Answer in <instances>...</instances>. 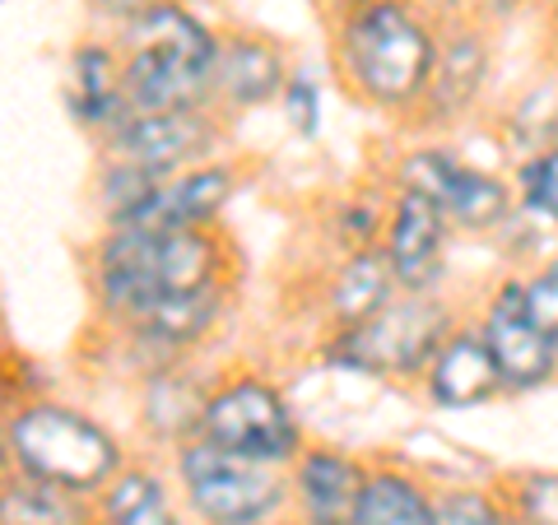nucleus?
Returning a JSON list of instances; mask_svg holds the SVG:
<instances>
[{"label": "nucleus", "instance_id": "7c9ffc66", "mask_svg": "<svg viewBox=\"0 0 558 525\" xmlns=\"http://www.w3.org/2000/svg\"><path fill=\"white\" fill-rule=\"evenodd\" d=\"M354 5H373V0H354Z\"/></svg>", "mask_w": 558, "mask_h": 525}, {"label": "nucleus", "instance_id": "9d476101", "mask_svg": "<svg viewBox=\"0 0 558 525\" xmlns=\"http://www.w3.org/2000/svg\"><path fill=\"white\" fill-rule=\"evenodd\" d=\"M447 237L451 223L424 191L396 186L391 215H387V260L400 293H433L447 270Z\"/></svg>", "mask_w": 558, "mask_h": 525}, {"label": "nucleus", "instance_id": "7ed1b4c3", "mask_svg": "<svg viewBox=\"0 0 558 525\" xmlns=\"http://www.w3.org/2000/svg\"><path fill=\"white\" fill-rule=\"evenodd\" d=\"M209 270H215V252L191 229H126L102 256L108 297L131 317H140L159 297L205 289Z\"/></svg>", "mask_w": 558, "mask_h": 525}, {"label": "nucleus", "instance_id": "cd10ccee", "mask_svg": "<svg viewBox=\"0 0 558 525\" xmlns=\"http://www.w3.org/2000/svg\"><path fill=\"white\" fill-rule=\"evenodd\" d=\"M284 108H289V121L299 126L303 135H317V108H322V98H317V84L312 80H289V89H284Z\"/></svg>", "mask_w": 558, "mask_h": 525}, {"label": "nucleus", "instance_id": "c85d7f7f", "mask_svg": "<svg viewBox=\"0 0 558 525\" xmlns=\"http://www.w3.org/2000/svg\"><path fill=\"white\" fill-rule=\"evenodd\" d=\"M535 0H480V10L488 14V20H517L521 10H531Z\"/></svg>", "mask_w": 558, "mask_h": 525}, {"label": "nucleus", "instance_id": "6e6552de", "mask_svg": "<svg viewBox=\"0 0 558 525\" xmlns=\"http://www.w3.org/2000/svg\"><path fill=\"white\" fill-rule=\"evenodd\" d=\"M201 432L209 447L233 451V456L247 461L275 465L299 456V424H293L279 391L260 387V381H242V387L219 391L201 414Z\"/></svg>", "mask_w": 558, "mask_h": 525}, {"label": "nucleus", "instance_id": "6ab92c4d", "mask_svg": "<svg viewBox=\"0 0 558 525\" xmlns=\"http://www.w3.org/2000/svg\"><path fill=\"white\" fill-rule=\"evenodd\" d=\"M512 191H517V215L558 237V145L517 159Z\"/></svg>", "mask_w": 558, "mask_h": 525}, {"label": "nucleus", "instance_id": "dca6fc26", "mask_svg": "<svg viewBox=\"0 0 558 525\" xmlns=\"http://www.w3.org/2000/svg\"><path fill=\"white\" fill-rule=\"evenodd\" d=\"M396 293H400V284L391 274L387 252H349L336 284H330V312H336V321L349 330V326H363L368 317H377Z\"/></svg>", "mask_w": 558, "mask_h": 525}, {"label": "nucleus", "instance_id": "ddd939ff", "mask_svg": "<svg viewBox=\"0 0 558 525\" xmlns=\"http://www.w3.org/2000/svg\"><path fill=\"white\" fill-rule=\"evenodd\" d=\"M299 498L307 525H354L368 488V469L340 451H307L299 461Z\"/></svg>", "mask_w": 558, "mask_h": 525}, {"label": "nucleus", "instance_id": "20e7f679", "mask_svg": "<svg viewBox=\"0 0 558 525\" xmlns=\"http://www.w3.org/2000/svg\"><path fill=\"white\" fill-rule=\"evenodd\" d=\"M451 330L457 317L433 293H396L377 317L344 330L336 358L373 377H424Z\"/></svg>", "mask_w": 558, "mask_h": 525}, {"label": "nucleus", "instance_id": "f257e3e1", "mask_svg": "<svg viewBox=\"0 0 558 525\" xmlns=\"http://www.w3.org/2000/svg\"><path fill=\"white\" fill-rule=\"evenodd\" d=\"M438 42V28L424 14H414L405 0H373V5H354V14L344 20L340 65L373 108L400 112L424 98Z\"/></svg>", "mask_w": 558, "mask_h": 525}, {"label": "nucleus", "instance_id": "393cba45", "mask_svg": "<svg viewBox=\"0 0 558 525\" xmlns=\"http://www.w3.org/2000/svg\"><path fill=\"white\" fill-rule=\"evenodd\" d=\"M108 516H112V525H178L159 493V484L149 475L121 479L108 493Z\"/></svg>", "mask_w": 558, "mask_h": 525}, {"label": "nucleus", "instance_id": "0eeeda50", "mask_svg": "<svg viewBox=\"0 0 558 525\" xmlns=\"http://www.w3.org/2000/svg\"><path fill=\"white\" fill-rule=\"evenodd\" d=\"M475 326L498 363V377L508 395H531V391H545L549 381H558V344L535 317L526 274H502L488 289Z\"/></svg>", "mask_w": 558, "mask_h": 525}, {"label": "nucleus", "instance_id": "4468645a", "mask_svg": "<svg viewBox=\"0 0 558 525\" xmlns=\"http://www.w3.org/2000/svg\"><path fill=\"white\" fill-rule=\"evenodd\" d=\"M223 196H229V172H196V178H182L168 186L154 182L145 196L121 215V229H159V233L191 229V223L215 215Z\"/></svg>", "mask_w": 558, "mask_h": 525}, {"label": "nucleus", "instance_id": "b1692460", "mask_svg": "<svg viewBox=\"0 0 558 525\" xmlns=\"http://www.w3.org/2000/svg\"><path fill=\"white\" fill-rule=\"evenodd\" d=\"M517 525H558V469H521L502 484Z\"/></svg>", "mask_w": 558, "mask_h": 525}, {"label": "nucleus", "instance_id": "f8f14e48", "mask_svg": "<svg viewBox=\"0 0 558 525\" xmlns=\"http://www.w3.org/2000/svg\"><path fill=\"white\" fill-rule=\"evenodd\" d=\"M424 391L438 410H480L488 400L508 395L480 326H457L442 340V349L433 354L428 373H424Z\"/></svg>", "mask_w": 558, "mask_h": 525}, {"label": "nucleus", "instance_id": "4be33fe9", "mask_svg": "<svg viewBox=\"0 0 558 525\" xmlns=\"http://www.w3.org/2000/svg\"><path fill=\"white\" fill-rule=\"evenodd\" d=\"M209 317H215V297H209L205 289L159 297V303H149L145 312H140L145 330H149V335H159V340H191V335H201V330L209 326Z\"/></svg>", "mask_w": 558, "mask_h": 525}, {"label": "nucleus", "instance_id": "a211bd4d", "mask_svg": "<svg viewBox=\"0 0 558 525\" xmlns=\"http://www.w3.org/2000/svg\"><path fill=\"white\" fill-rule=\"evenodd\" d=\"M215 70H219V84L229 89V98H238V102H260L284 84V61H279V51L266 42H233L215 61Z\"/></svg>", "mask_w": 558, "mask_h": 525}, {"label": "nucleus", "instance_id": "5701e85b", "mask_svg": "<svg viewBox=\"0 0 558 525\" xmlns=\"http://www.w3.org/2000/svg\"><path fill=\"white\" fill-rule=\"evenodd\" d=\"M0 525H80L57 484H20L0 498Z\"/></svg>", "mask_w": 558, "mask_h": 525}, {"label": "nucleus", "instance_id": "9b49d317", "mask_svg": "<svg viewBox=\"0 0 558 525\" xmlns=\"http://www.w3.org/2000/svg\"><path fill=\"white\" fill-rule=\"evenodd\" d=\"M488 70H494V51H488L484 28L457 24L451 33H442L428 89L418 98L428 108V121L447 126V121H461L465 112H475L488 89Z\"/></svg>", "mask_w": 558, "mask_h": 525}, {"label": "nucleus", "instance_id": "1a4fd4ad", "mask_svg": "<svg viewBox=\"0 0 558 525\" xmlns=\"http://www.w3.org/2000/svg\"><path fill=\"white\" fill-rule=\"evenodd\" d=\"M182 469L196 512L215 525H252L284 502V484L270 475L266 461L233 456V451H219L209 442L186 451Z\"/></svg>", "mask_w": 558, "mask_h": 525}, {"label": "nucleus", "instance_id": "aec40b11", "mask_svg": "<svg viewBox=\"0 0 558 525\" xmlns=\"http://www.w3.org/2000/svg\"><path fill=\"white\" fill-rule=\"evenodd\" d=\"M508 145L517 159H526L535 149L558 145V75L531 84L508 112Z\"/></svg>", "mask_w": 558, "mask_h": 525}, {"label": "nucleus", "instance_id": "423d86ee", "mask_svg": "<svg viewBox=\"0 0 558 525\" xmlns=\"http://www.w3.org/2000/svg\"><path fill=\"white\" fill-rule=\"evenodd\" d=\"M10 442L33 479L57 488H94L117 469L112 437L61 405H38L20 414V424L10 428Z\"/></svg>", "mask_w": 558, "mask_h": 525}, {"label": "nucleus", "instance_id": "f03ea898", "mask_svg": "<svg viewBox=\"0 0 558 525\" xmlns=\"http://www.w3.org/2000/svg\"><path fill=\"white\" fill-rule=\"evenodd\" d=\"M215 42L182 10H149L131 28L126 94L145 112H191L215 75Z\"/></svg>", "mask_w": 558, "mask_h": 525}, {"label": "nucleus", "instance_id": "bb28decb", "mask_svg": "<svg viewBox=\"0 0 558 525\" xmlns=\"http://www.w3.org/2000/svg\"><path fill=\"white\" fill-rule=\"evenodd\" d=\"M526 293H531V307H535L539 326H545L554 335V344H558V247L539 260V266L526 270Z\"/></svg>", "mask_w": 558, "mask_h": 525}, {"label": "nucleus", "instance_id": "39448f33", "mask_svg": "<svg viewBox=\"0 0 558 525\" xmlns=\"http://www.w3.org/2000/svg\"><path fill=\"white\" fill-rule=\"evenodd\" d=\"M400 186L424 191L447 215L451 233H502L517 215L512 178L488 172L480 163H465L461 154L442 145H424L400 163Z\"/></svg>", "mask_w": 558, "mask_h": 525}, {"label": "nucleus", "instance_id": "a878e982", "mask_svg": "<svg viewBox=\"0 0 558 525\" xmlns=\"http://www.w3.org/2000/svg\"><path fill=\"white\" fill-rule=\"evenodd\" d=\"M121 102H126V94L117 89L108 51H84L80 57V117L102 121V117L121 112Z\"/></svg>", "mask_w": 558, "mask_h": 525}, {"label": "nucleus", "instance_id": "f3484780", "mask_svg": "<svg viewBox=\"0 0 558 525\" xmlns=\"http://www.w3.org/2000/svg\"><path fill=\"white\" fill-rule=\"evenodd\" d=\"M354 525H433V493L400 469H377L363 488Z\"/></svg>", "mask_w": 558, "mask_h": 525}, {"label": "nucleus", "instance_id": "2eb2a0df", "mask_svg": "<svg viewBox=\"0 0 558 525\" xmlns=\"http://www.w3.org/2000/svg\"><path fill=\"white\" fill-rule=\"evenodd\" d=\"M209 139L205 121L191 117V112H145L126 121L117 131V149L131 168H145V172H168L186 163L191 154H201V145Z\"/></svg>", "mask_w": 558, "mask_h": 525}, {"label": "nucleus", "instance_id": "c756f323", "mask_svg": "<svg viewBox=\"0 0 558 525\" xmlns=\"http://www.w3.org/2000/svg\"><path fill=\"white\" fill-rule=\"evenodd\" d=\"M108 5H145V0H108Z\"/></svg>", "mask_w": 558, "mask_h": 525}, {"label": "nucleus", "instance_id": "412c9836", "mask_svg": "<svg viewBox=\"0 0 558 525\" xmlns=\"http://www.w3.org/2000/svg\"><path fill=\"white\" fill-rule=\"evenodd\" d=\"M433 525H517L502 488L451 484L433 493Z\"/></svg>", "mask_w": 558, "mask_h": 525}]
</instances>
